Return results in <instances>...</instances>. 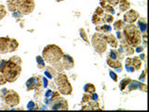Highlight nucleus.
Wrapping results in <instances>:
<instances>
[{
    "label": "nucleus",
    "instance_id": "18",
    "mask_svg": "<svg viewBox=\"0 0 149 112\" xmlns=\"http://www.w3.org/2000/svg\"><path fill=\"white\" fill-rule=\"evenodd\" d=\"M138 29L140 30V32L142 34V36H144V37H146V21L144 18H142L138 21Z\"/></svg>",
    "mask_w": 149,
    "mask_h": 112
},
{
    "label": "nucleus",
    "instance_id": "29",
    "mask_svg": "<svg viewBox=\"0 0 149 112\" xmlns=\"http://www.w3.org/2000/svg\"><path fill=\"white\" fill-rule=\"evenodd\" d=\"M92 23H93L95 25H101L102 23V20L101 18V16L97 15V14H94L92 16Z\"/></svg>",
    "mask_w": 149,
    "mask_h": 112
},
{
    "label": "nucleus",
    "instance_id": "22",
    "mask_svg": "<svg viewBox=\"0 0 149 112\" xmlns=\"http://www.w3.org/2000/svg\"><path fill=\"white\" fill-rule=\"evenodd\" d=\"M118 4H119V9L121 11H127V10H129L130 9V2L127 1V0H120Z\"/></svg>",
    "mask_w": 149,
    "mask_h": 112
},
{
    "label": "nucleus",
    "instance_id": "1",
    "mask_svg": "<svg viewBox=\"0 0 149 112\" xmlns=\"http://www.w3.org/2000/svg\"><path fill=\"white\" fill-rule=\"evenodd\" d=\"M123 36L127 43L133 48L140 46L143 40V36L140 30L133 23H128L126 26L123 27Z\"/></svg>",
    "mask_w": 149,
    "mask_h": 112
},
{
    "label": "nucleus",
    "instance_id": "40",
    "mask_svg": "<svg viewBox=\"0 0 149 112\" xmlns=\"http://www.w3.org/2000/svg\"><path fill=\"white\" fill-rule=\"evenodd\" d=\"M7 82H8V81H7V79H6V78L4 77V75H3L2 73H0V86H1V85H5Z\"/></svg>",
    "mask_w": 149,
    "mask_h": 112
},
{
    "label": "nucleus",
    "instance_id": "28",
    "mask_svg": "<svg viewBox=\"0 0 149 112\" xmlns=\"http://www.w3.org/2000/svg\"><path fill=\"white\" fill-rule=\"evenodd\" d=\"M37 67L39 69H44L45 68V60L42 56H37Z\"/></svg>",
    "mask_w": 149,
    "mask_h": 112
},
{
    "label": "nucleus",
    "instance_id": "48",
    "mask_svg": "<svg viewBox=\"0 0 149 112\" xmlns=\"http://www.w3.org/2000/svg\"><path fill=\"white\" fill-rule=\"evenodd\" d=\"M56 1H58V2H61V1H63V0H56Z\"/></svg>",
    "mask_w": 149,
    "mask_h": 112
},
{
    "label": "nucleus",
    "instance_id": "45",
    "mask_svg": "<svg viewBox=\"0 0 149 112\" xmlns=\"http://www.w3.org/2000/svg\"><path fill=\"white\" fill-rule=\"evenodd\" d=\"M100 4H101L102 8L104 9V7L107 5V0H100Z\"/></svg>",
    "mask_w": 149,
    "mask_h": 112
},
{
    "label": "nucleus",
    "instance_id": "11",
    "mask_svg": "<svg viewBox=\"0 0 149 112\" xmlns=\"http://www.w3.org/2000/svg\"><path fill=\"white\" fill-rule=\"evenodd\" d=\"M10 38L9 37H0V54H6L9 52Z\"/></svg>",
    "mask_w": 149,
    "mask_h": 112
},
{
    "label": "nucleus",
    "instance_id": "38",
    "mask_svg": "<svg viewBox=\"0 0 149 112\" xmlns=\"http://www.w3.org/2000/svg\"><path fill=\"white\" fill-rule=\"evenodd\" d=\"M95 14H97V15H99V16H104V9H102V7H99V8H97L96 10H95Z\"/></svg>",
    "mask_w": 149,
    "mask_h": 112
},
{
    "label": "nucleus",
    "instance_id": "37",
    "mask_svg": "<svg viewBox=\"0 0 149 112\" xmlns=\"http://www.w3.org/2000/svg\"><path fill=\"white\" fill-rule=\"evenodd\" d=\"M90 101V93H85L82 97V103H88Z\"/></svg>",
    "mask_w": 149,
    "mask_h": 112
},
{
    "label": "nucleus",
    "instance_id": "26",
    "mask_svg": "<svg viewBox=\"0 0 149 112\" xmlns=\"http://www.w3.org/2000/svg\"><path fill=\"white\" fill-rule=\"evenodd\" d=\"M8 9L9 11L14 12L17 10V3L16 0H9L8 1Z\"/></svg>",
    "mask_w": 149,
    "mask_h": 112
},
{
    "label": "nucleus",
    "instance_id": "20",
    "mask_svg": "<svg viewBox=\"0 0 149 112\" xmlns=\"http://www.w3.org/2000/svg\"><path fill=\"white\" fill-rule=\"evenodd\" d=\"M112 28L109 24H104V25H97L96 26V31L98 33L102 34H107L109 32H111Z\"/></svg>",
    "mask_w": 149,
    "mask_h": 112
},
{
    "label": "nucleus",
    "instance_id": "33",
    "mask_svg": "<svg viewBox=\"0 0 149 112\" xmlns=\"http://www.w3.org/2000/svg\"><path fill=\"white\" fill-rule=\"evenodd\" d=\"M7 15V9L4 5L0 4V20H2Z\"/></svg>",
    "mask_w": 149,
    "mask_h": 112
},
{
    "label": "nucleus",
    "instance_id": "5",
    "mask_svg": "<svg viewBox=\"0 0 149 112\" xmlns=\"http://www.w3.org/2000/svg\"><path fill=\"white\" fill-rule=\"evenodd\" d=\"M17 10L23 15L31 14L35 9L34 0H16Z\"/></svg>",
    "mask_w": 149,
    "mask_h": 112
},
{
    "label": "nucleus",
    "instance_id": "30",
    "mask_svg": "<svg viewBox=\"0 0 149 112\" xmlns=\"http://www.w3.org/2000/svg\"><path fill=\"white\" fill-rule=\"evenodd\" d=\"M130 80H132V79H129V78L122 79V80H121V82H120V84H119V89L121 90V91H123V90L125 89L128 85H129V83L130 82Z\"/></svg>",
    "mask_w": 149,
    "mask_h": 112
},
{
    "label": "nucleus",
    "instance_id": "34",
    "mask_svg": "<svg viewBox=\"0 0 149 112\" xmlns=\"http://www.w3.org/2000/svg\"><path fill=\"white\" fill-rule=\"evenodd\" d=\"M79 32H80V36L81 37L83 38V39L87 42V43H88V35L86 33V31H85L83 28H81V29L79 30Z\"/></svg>",
    "mask_w": 149,
    "mask_h": 112
},
{
    "label": "nucleus",
    "instance_id": "46",
    "mask_svg": "<svg viewBox=\"0 0 149 112\" xmlns=\"http://www.w3.org/2000/svg\"><path fill=\"white\" fill-rule=\"evenodd\" d=\"M42 80H43V87H48V85H49V83H48V80H47V79L46 78H43L42 79Z\"/></svg>",
    "mask_w": 149,
    "mask_h": 112
},
{
    "label": "nucleus",
    "instance_id": "31",
    "mask_svg": "<svg viewBox=\"0 0 149 112\" xmlns=\"http://www.w3.org/2000/svg\"><path fill=\"white\" fill-rule=\"evenodd\" d=\"M123 27H124L123 21L118 20L116 22H115V23H114V29H115L116 31H120Z\"/></svg>",
    "mask_w": 149,
    "mask_h": 112
},
{
    "label": "nucleus",
    "instance_id": "6",
    "mask_svg": "<svg viewBox=\"0 0 149 112\" xmlns=\"http://www.w3.org/2000/svg\"><path fill=\"white\" fill-rule=\"evenodd\" d=\"M49 107L52 110H68V102L66 99L63 98L61 96L53 98L52 100L49 101Z\"/></svg>",
    "mask_w": 149,
    "mask_h": 112
},
{
    "label": "nucleus",
    "instance_id": "9",
    "mask_svg": "<svg viewBox=\"0 0 149 112\" xmlns=\"http://www.w3.org/2000/svg\"><path fill=\"white\" fill-rule=\"evenodd\" d=\"M140 14L138 11L134 9H130L129 11H127L124 15V21L127 23H134L136 21L139 19Z\"/></svg>",
    "mask_w": 149,
    "mask_h": 112
},
{
    "label": "nucleus",
    "instance_id": "25",
    "mask_svg": "<svg viewBox=\"0 0 149 112\" xmlns=\"http://www.w3.org/2000/svg\"><path fill=\"white\" fill-rule=\"evenodd\" d=\"M96 91V88L93 84L91 83H87L86 85L84 86V92L86 93H93Z\"/></svg>",
    "mask_w": 149,
    "mask_h": 112
},
{
    "label": "nucleus",
    "instance_id": "39",
    "mask_svg": "<svg viewBox=\"0 0 149 112\" xmlns=\"http://www.w3.org/2000/svg\"><path fill=\"white\" fill-rule=\"evenodd\" d=\"M27 107H28V109H37L38 108V106H37V105H35L33 101H31V102L28 104V106H27Z\"/></svg>",
    "mask_w": 149,
    "mask_h": 112
},
{
    "label": "nucleus",
    "instance_id": "43",
    "mask_svg": "<svg viewBox=\"0 0 149 112\" xmlns=\"http://www.w3.org/2000/svg\"><path fill=\"white\" fill-rule=\"evenodd\" d=\"M7 93H8V90H7V89H2V90H0V97H1L2 99H4V97L6 96Z\"/></svg>",
    "mask_w": 149,
    "mask_h": 112
},
{
    "label": "nucleus",
    "instance_id": "7",
    "mask_svg": "<svg viewBox=\"0 0 149 112\" xmlns=\"http://www.w3.org/2000/svg\"><path fill=\"white\" fill-rule=\"evenodd\" d=\"M5 103L8 105L10 107H14L18 106L20 104V95L16 93L15 91L13 90H8V93H7L6 96L4 97Z\"/></svg>",
    "mask_w": 149,
    "mask_h": 112
},
{
    "label": "nucleus",
    "instance_id": "2",
    "mask_svg": "<svg viewBox=\"0 0 149 112\" xmlns=\"http://www.w3.org/2000/svg\"><path fill=\"white\" fill-rule=\"evenodd\" d=\"M63 54L65 53H63V50L59 46L55 44H49L44 48L42 57L48 64L53 65L54 63L61 61Z\"/></svg>",
    "mask_w": 149,
    "mask_h": 112
},
{
    "label": "nucleus",
    "instance_id": "15",
    "mask_svg": "<svg viewBox=\"0 0 149 112\" xmlns=\"http://www.w3.org/2000/svg\"><path fill=\"white\" fill-rule=\"evenodd\" d=\"M68 78L65 74H63V73H57L54 78V82L57 86H61L63 84H65L66 82H68Z\"/></svg>",
    "mask_w": 149,
    "mask_h": 112
},
{
    "label": "nucleus",
    "instance_id": "14",
    "mask_svg": "<svg viewBox=\"0 0 149 112\" xmlns=\"http://www.w3.org/2000/svg\"><path fill=\"white\" fill-rule=\"evenodd\" d=\"M123 55H132L134 53V49L132 46H130L128 43L121 44L120 49L118 50Z\"/></svg>",
    "mask_w": 149,
    "mask_h": 112
},
{
    "label": "nucleus",
    "instance_id": "3",
    "mask_svg": "<svg viewBox=\"0 0 149 112\" xmlns=\"http://www.w3.org/2000/svg\"><path fill=\"white\" fill-rule=\"evenodd\" d=\"M22 73V66L13 63L12 61H7L6 65L2 71V74L4 75L8 82H14L19 79V77Z\"/></svg>",
    "mask_w": 149,
    "mask_h": 112
},
{
    "label": "nucleus",
    "instance_id": "21",
    "mask_svg": "<svg viewBox=\"0 0 149 112\" xmlns=\"http://www.w3.org/2000/svg\"><path fill=\"white\" fill-rule=\"evenodd\" d=\"M132 65L134 69L136 70H140L141 67H142V60L140 59V57H138V56H134L132 59Z\"/></svg>",
    "mask_w": 149,
    "mask_h": 112
},
{
    "label": "nucleus",
    "instance_id": "16",
    "mask_svg": "<svg viewBox=\"0 0 149 112\" xmlns=\"http://www.w3.org/2000/svg\"><path fill=\"white\" fill-rule=\"evenodd\" d=\"M128 87H129V90L130 91L139 89L141 91H144V92H146V85H145V84L139 83V82H137V81H132V80H130V82L129 83Z\"/></svg>",
    "mask_w": 149,
    "mask_h": 112
},
{
    "label": "nucleus",
    "instance_id": "23",
    "mask_svg": "<svg viewBox=\"0 0 149 112\" xmlns=\"http://www.w3.org/2000/svg\"><path fill=\"white\" fill-rule=\"evenodd\" d=\"M18 47H19V43L16 39L14 38H10L9 41V52H12L14 51H16Z\"/></svg>",
    "mask_w": 149,
    "mask_h": 112
},
{
    "label": "nucleus",
    "instance_id": "47",
    "mask_svg": "<svg viewBox=\"0 0 149 112\" xmlns=\"http://www.w3.org/2000/svg\"><path fill=\"white\" fill-rule=\"evenodd\" d=\"M49 85H51V88H52V89H55L54 83H53V82H51V83H49Z\"/></svg>",
    "mask_w": 149,
    "mask_h": 112
},
{
    "label": "nucleus",
    "instance_id": "44",
    "mask_svg": "<svg viewBox=\"0 0 149 112\" xmlns=\"http://www.w3.org/2000/svg\"><path fill=\"white\" fill-rule=\"evenodd\" d=\"M110 77H111V78L113 79V80H114V81H118V76H116V74L113 71H110Z\"/></svg>",
    "mask_w": 149,
    "mask_h": 112
},
{
    "label": "nucleus",
    "instance_id": "13",
    "mask_svg": "<svg viewBox=\"0 0 149 112\" xmlns=\"http://www.w3.org/2000/svg\"><path fill=\"white\" fill-rule=\"evenodd\" d=\"M106 63H107V65L110 66V67L115 69L116 72L122 71V64L120 63L119 60H112V59L107 57V59H106Z\"/></svg>",
    "mask_w": 149,
    "mask_h": 112
},
{
    "label": "nucleus",
    "instance_id": "10",
    "mask_svg": "<svg viewBox=\"0 0 149 112\" xmlns=\"http://www.w3.org/2000/svg\"><path fill=\"white\" fill-rule=\"evenodd\" d=\"M61 61L63 63V68L66 69V70L72 69L74 66V59L71 57L69 54H63Z\"/></svg>",
    "mask_w": 149,
    "mask_h": 112
},
{
    "label": "nucleus",
    "instance_id": "8",
    "mask_svg": "<svg viewBox=\"0 0 149 112\" xmlns=\"http://www.w3.org/2000/svg\"><path fill=\"white\" fill-rule=\"evenodd\" d=\"M41 86H42L41 79L39 78H37V77H32V78H30L26 81V89L28 92L32 90L39 89Z\"/></svg>",
    "mask_w": 149,
    "mask_h": 112
},
{
    "label": "nucleus",
    "instance_id": "12",
    "mask_svg": "<svg viewBox=\"0 0 149 112\" xmlns=\"http://www.w3.org/2000/svg\"><path fill=\"white\" fill-rule=\"evenodd\" d=\"M58 90H59L60 93L63 94V95H70V94H72V93H73L72 85H71L69 81L63 84L61 86H58Z\"/></svg>",
    "mask_w": 149,
    "mask_h": 112
},
{
    "label": "nucleus",
    "instance_id": "19",
    "mask_svg": "<svg viewBox=\"0 0 149 112\" xmlns=\"http://www.w3.org/2000/svg\"><path fill=\"white\" fill-rule=\"evenodd\" d=\"M45 76L47 77L48 79H52L55 78L56 74H57V70H56L54 67H51V66H45Z\"/></svg>",
    "mask_w": 149,
    "mask_h": 112
},
{
    "label": "nucleus",
    "instance_id": "24",
    "mask_svg": "<svg viewBox=\"0 0 149 112\" xmlns=\"http://www.w3.org/2000/svg\"><path fill=\"white\" fill-rule=\"evenodd\" d=\"M132 57H128V58L126 59V64H125L126 70H127L128 72H130V73L135 71V69H134L133 65H132Z\"/></svg>",
    "mask_w": 149,
    "mask_h": 112
},
{
    "label": "nucleus",
    "instance_id": "42",
    "mask_svg": "<svg viewBox=\"0 0 149 112\" xmlns=\"http://www.w3.org/2000/svg\"><path fill=\"white\" fill-rule=\"evenodd\" d=\"M6 63H7V60H1L0 61V73H2L3 69H4L5 65H6Z\"/></svg>",
    "mask_w": 149,
    "mask_h": 112
},
{
    "label": "nucleus",
    "instance_id": "36",
    "mask_svg": "<svg viewBox=\"0 0 149 112\" xmlns=\"http://www.w3.org/2000/svg\"><path fill=\"white\" fill-rule=\"evenodd\" d=\"M104 11H106V12H108V13H115V9H114V8H113V6H111L110 4H107L106 5L104 8Z\"/></svg>",
    "mask_w": 149,
    "mask_h": 112
},
{
    "label": "nucleus",
    "instance_id": "27",
    "mask_svg": "<svg viewBox=\"0 0 149 112\" xmlns=\"http://www.w3.org/2000/svg\"><path fill=\"white\" fill-rule=\"evenodd\" d=\"M102 23H112L113 22H114V17H113L111 14H104V17L102 18Z\"/></svg>",
    "mask_w": 149,
    "mask_h": 112
},
{
    "label": "nucleus",
    "instance_id": "32",
    "mask_svg": "<svg viewBox=\"0 0 149 112\" xmlns=\"http://www.w3.org/2000/svg\"><path fill=\"white\" fill-rule=\"evenodd\" d=\"M53 67H54L56 70H57V71H60V72H62L63 69V63H62V61H59V62H57V63H54V64L53 65H51Z\"/></svg>",
    "mask_w": 149,
    "mask_h": 112
},
{
    "label": "nucleus",
    "instance_id": "35",
    "mask_svg": "<svg viewBox=\"0 0 149 112\" xmlns=\"http://www.w3.org/2000/svg\"><path fill=\"white\" fill-rule=\"evenodd\" d=\"M9 60L12 61L13 63H15V64H18V65H22V63H23L22 59H21L19 56H12Z\"/></svg>",
    "mask_w": 149,
    "mask_h": 112
},
{
    "label": "nucleus",
    "instance_id": "17",
    "mask_svg": "<svg viewBox=\"0 0 149 112\" xmlns=\"http://www.w3.org/2000/svg\"><path fill=\"white\" fill-rule=\"evenodd\" d=\"M105 40L107 42V44H109L113 49H116L118 48V41L116 39V36L112 34H109V35H105Z\"/></svg>",
    "mask_w": 149,
    "mask_h": 112
},
{
    "label": "nucleus",
    "instance_id": "49",
    "mask_svg": "<svg viewBox=\"0 0 149 112\" xmlns=\"http://www.w3.org/2000/svg\"><path fill=\"white\" fill-rule=\"evenodd\" d=\"M0 61H1V59H0Z\"/></svg>",
    "mask_w": 149,
    "mask_h": 112
},
{
    "label": "nucleus",
    "instance_id": "41",
    "mask_svg": "<svg viewBox=\"0 0 149 112\" xmlns=\"http://www.w3.org/2000/svg\"><path fill=\"white\" fill-rule=\"evenodd\" d=\"M120 0H107V3H109L111 6H116L118 5Z\"/></svg>",
    "mask_w": 149,
    "mask_h": 112
},
{
    "label": "nucleus",
    "instance_id": "4",
    "mask_svg": "<svg viewBox=\"0 0 149 112\" xmlns=\"http://www.w3.org/2000/svg\"><path fill=\"white\" fill-rule=\"evenodd\" d=\"M92 46H93L95 51L98 53L102 54L107 49V42L105 40V35L102 33H96L93 35L91 39Z\"/></svg>",
    "mask_w": 149,
    "mask_h": 112
}]
</instances>
